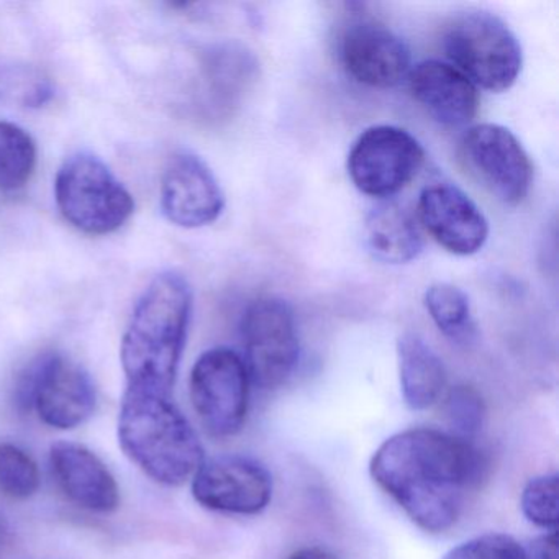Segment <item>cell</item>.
<instances>
[{"mask_svg": "<svg viewBox=\"0 0 559 559\" xmlns=\"http://www.w3.org/2000/svg\"><path fill=\"white\" fill-rule=\"evenodd\" d=\"M369 473L418 528L444 533L480 483L484 460L473 441L435 428H411L378 448Z\"/></svg>", "mask_w": 559, "mask_h": 559, "instance_id": "cell-1", "label": "cell"}, {"mask_svg": "<svg viewBox=\"0 0 559 559\" xmlns=\"http://www.w3.org/2000/svg\"><path fill=\"white\" fill-rule=\"evenodd\" d=\"M191 313L192 290L181 274H159L146 287L120 348L127 389L171 394Z\"/></svg>", "mask_w": 559, "mask_h": 559, "instance_id": "cell-2", "label": "cell"}, {"mask_svg": "<svg viewBox=\"0 0 559 559\" xmlns=\"http://www.w3.org/2000/svg\"><path fill=\"white\" fill-rule=\"evenodd\" d=\"M119 441L143 473L165 486H181L204 461L198 433L169 395L127 389L119 414Z\"/></svg>", "mask_w": 559, "mask_h": 559, "instance_id": "cell-3", "label": "cell"}, {"mask_svg": "<svg viewBox=\"0 0 559 559\" xmlns=\"http://www.w3.org/2000/svg\"><path fill=\"white\" fill-rule=\"evenodd\" d=\"M441 45L474 86L503 93L519 80L523 64L519 38L492 12L473 9L454 15L444 27Z\"/></svg>", "mask_w": 559, "mask_h": 559, "instance_id": "cell-4", "label": "cell"}, {"mask_svg": "<svg viewBox=\"0 0 559 559\" xmlns=\"http://www.w3.org/2000/svg\"><path fill=\"white\" fill-rule=\"evenodd\" d=\"M55 195L63 217L90 235L119 230L135 209L126 186L91 153H76L63 163L55 181Z\"/></svg>", "mask_w": 559, "mask_h": 559, "instance_id": "cell-5", "label": "cell"}, {"mask_svg": "<svg viewBox=\"0 0 559 559\" xmlns=\"http://www.w3.org/2000/svg\"><path fill=\"white\" fill-rule=\"evenodd\" d=\"M21 411H35L44 424L71 430L96 411V388L90 372L63 353H44L19 374L14 391Z\"/></svg>", "mask_w": 559, "mask_h": 559, "instance_id": "cell-6", "label": "cell"}, {"mask_svg": "<svg viewBox=\"0 0 559 559\" xmlns=\"http://www.w3.org/2000/svg\"><path fill=\"white\" fill-rule=\"evenodd\" d=\"M245 366L250 381L264 391L286 384L299 362L296 319L286 300L260 297L241 319Z\"/></svg>", "mask_w": 559, "mask_h": 559, "instance_id": "cell-7", "label": "cell"}, {"mask_svg": "<svg viewBox=\"0 0 559 559\" xmlns=\"http://www.w3.org/2000/svg\"><path fill=\"white\" fill-rule=\"evenodd\" d=\"M192 407L209 433L234 437L243 428L250 401V376L234 349L212 348L195 361L189 382Z\"/></svg>", "mask_w": 559, "mask_h": 559, "instance_id": "cell-8", "label": "cell"}, {"mask_svg": "<svg viewBox=\"0 0 559 559\" xmlns=\"http://www.w3.org/2000/svg\"><path fill=\"white\" fill-rule=\"evenodd\" d=\"M424 162V146L407 130L374 126L353 143L346 168L359 192L389 199L417 176Z\"/></svg>", "mask_w": 559, "mask_h": 559, "instance_id": "cell-9", "label": "cell"}, {"mask_svg": "<svg viewBox=\"0 0 559 559\" xmlns=\"http://www.w3.org/2000/svg\"><path fill=\"white\" fill-rule=\"evenodd\" d=\"M461 158L471 175L506 205L525 201L533 182V165L520 140L506 127L480 123L464 133Z\"/></svg>", "mask_w": 559, "mask_h": 559, "instance_id": "cell-10", "label": "cell"}, {"mask_svg": "<svg viewBox=\"0 0 559 559\" xmlns=\"http://www.w3.org/2000/svg\"><path fill=\"white\" fill-rule=\"evenodd\" d=\"M192 496L214 512L257 515L270 506L273 476L254 457L222 454L202 461L192 476Z\"/></svg>", "mask_w": 559, "mask_h": 559, "instance_id": "cell-11", "label": "cell"}, {"mask_svg": "<svg viewBox=\"0 0 559 559\" xmlns=\"http://www.w3.org/2000/svg\"><path fill=\"white\" fill-rule=\"evenodd\" d=\"M340 61L356 83L378 90L397 86L412 70L405 41L374 19H358L343 31Z\"/></svg>", "mask_w": 559, "mask_h": 559, "instance_id": "cell-12", "label": "cell"}, {"mask_svg": "<svg viewBox=\"0 0 559 559\" xmlns=\"http://www.w3.org/2000/svg\"><path fill=\"white\" fill-rule=\"evenodd\" d=\"M418 218L448 253L471 257L489 238V222L476 202L448 182L427 186L418 198Z\"/></svg>", "mask_w": 559, "mask_h": 559, "instance_id": "cell-13", "label": "cell"}, {"mask_svg": "<svg viewBox=\"0 0 559 559\" xmlns=\"http://www.w3.org/2000/svg\"><path fill=\"white\" fill-rule=\"evenodd\" d=\"M162 209L171 224L201 228L221 217L225 195L214 173L199 156L179 153L163 175Z\"/></svg>", "mask_w": 559, "mask_h": 559, "instance_id": "cell-14", "label": "cell"}, {"mask_svg": "<svg viewBox=\"0 0 559 559\" xmlns=\"http://www.w3.org/2000/svg\"><path fill=\"white\" fill-rule=\"evenodd\" d=\"M50 467L61 492L81 509L110 513L119 507V484L90 448L58 441L50 450Z\"/></svg>", "mask_w": 559, "mask_h": 559, "instance_id": "cell-15", "label": "cell"}, {"mask_svg": "<svg viewBox=\"0 0 559 559\" xmlns=\"http://www.w3.org/2000/svg\"><path fill=\"white\" fill-rule=\"evenodd\" d=\"M407 80L414 99L441 126L464 127L476 117V86L451 64L421 61L412 68Z\"/></svg>", "mask_w": 559, "mask_h": 559, "instance_id": "cell-16", "label": "cell"}, {"mask_svg": "<svg viewBox=\"0 0 559 559\" xmlns=\"http://www.w3.org/2000/svg\"><path fill=\"white\" fill-rule=\"evenodd\" d=\"M365 238L372 257L382 263H411L424 250L417 218L399 202H382L369 212Z\"/></svg>", "mask_w": 559, "mask_h": 559, "instance_id": "cell-17", "label": "cell"}, {"mask_svg": "<svg viewBox=\"0 0 559 559\" xmlns=\"http://www.w3.org/2000/svg\"><path fill=\"white\" fill-rule=\"evenodd\" d=\"M402 397L412 411H427L447 388V369L440 356L417 333H405L397 342Z\"/></svg>", "mask_w": 559, "mask_h": 559, "instance_id": "cell-18", "label": "cell"}, {"mask_svg": "<svg viewBox=\"0 0 559 559\" xmlns=\"http://www.w3.org/2000/svg\"><path fill=\"white\" fill-rule=\"evenodd\" d=\"M202 70L212 100L218 107H230L257 80L258 61L241 45L221 44L204 51Z\"/></svg>", "mask_w": 559, "mask_h": 559, "instance_id": "cell-19", "label": "cell"}, {"mask_svg": "<svg viewBox=\"0 0 559 559\" xmlns=\"http://www.w3.org/2000/svg\"><path fill=\"white\" fill-rule=\"evenodd\" d=\"M425 307L431 320L447 338L454 343H469L476 336L469 297L450 283H437L425 293Z\"/></svg>", "mask_w": 559, "mask_h": 559, "instance_id": "cell-20", "label": "cell"}, {"mask_svg": "<svg viewBox=\"0 0 559 559\" xmlns=\"http://www.w3.org/2000/svg\"><path fill=\"white\" fill-rule=\"evenodd\" d=\"M37 166V146L19 126L0 122V191L25 188Z\"/></svg>", "mask_w": 559, "mask_h": 559, "instance_id": "cell-21", "label": "cell"}, {"mask_svg": "<svg viewBox=\"0 0 559 559\" xmlns=\"http://www.w3.org/2000/svg\"><path fill=\"white\" fill-rule=\"evenodd\" d=\"M53 96L50 81L34 68L0 60V100L40 107Z\"/></svg>", "mask_w": 559, "mask_h": 559, "instance_id": "cell-22", "label": "cell"}, {"mask_svg": "<svg viewBox=\"0 0 559 559\" xmlns=\"http://www.w3.org/2000/svg\"><path fill=\"white\" fill-rule=\"evenodd\" d=\"M34 457L14 443H0V490L12 499H31L40 489Z\"/></svg>", "mask_w": 559, "mask_h": 559, "instance_id": "cell-23", "label": "cell"}, {"mask_svg": "<svg viewBox=\"0 0 559 559\" xmlns=\"http://www.w3.org/2000/svg\"><path fill=\"white\" fill-rule=\"evenodd\" d=\"M451 435L473 441L479 433L486 417V408L479 392L471 385H456L451 389L444 402Z\"/></svg>", "mask_w": 559, "mask_h": 559, "instance_id": "cell-24", "label": "cell"}, {"mask_svg": "<svg viewBox=\"0 0 559 559\" xmlns=\"http://www.w3.org/2000/svg\"><path fill=\"white\" fill-rule=\"evenodd\" d=\"M558 474H543L528 480L522 492L523 515L539 528L555 530L558 523Z\"/></svg>", "mask_w": 559, "mask_h": 559, "instance_id": "cell-25", "label": "cell"}, {"mask_svg": "<svg viewBox=\"0 0 559 559\" xmlns=\"http://www.w3.org/2000/svg\"><path fill=\"white\" fill-rule=\"evenodd\" d=\"M441 559H528V555L512 536L487 533L461 543Z\"/></svg>", "mask_w": 559, "mask_h": 559, "instance_id": "cell-26", "label": "cell"}, {"mask_svg": "<svg viewBox=\"0 0 559 559\" xmlns=\"http://www.w3.org/2000/svg\"><path fill=\"white\" fill-rule=\"evenodd\" d=\"M526 555H528V559H558V543H556L555 533L535 539Z\"/></svg>", "mask_w": 559, "mask_h": 559, "instance_id": "cell-27", "label": "cell"}, {"mask_svg": "<svg viewBox=\"0 0 559 559\" xmlns=\"http://www.w3.org/2000/svg\"><path fill=\"white\" fill-rule=\"evenodd\" d=\"M289 559H338L333 552L320 548V546H309V548L299 549L290 555Z\"/></svg>", "mask_w": 559, "mask_h": 559, "instance_id": "cell-28", "label": "cell"}]
</instances>
